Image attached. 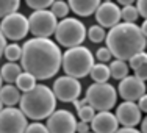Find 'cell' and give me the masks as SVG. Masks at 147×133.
I'll list each match as a JSON object with an SVG mask.
<instances>
[{"label": "cell", "instance_id": "obj_1", "mask_svg": "<svg viewBox=\"0 0 147 133\" xmlns=\"http://www.w3.org/2000/svg\"><path fill=\"white\" fill-rule=\"evenodd\" d=\"M22 69L36 80H47L58 74L63 53L58 44L49 38H33L22 45Z\"/></svg>", "mask_w": 147, "mask_h": 133}, {"label": "cell", "instance_id": "obj_2", "mask_svg": "<svg viewBox=\"0 0 147 133\" xmlns=\"http://www.w3.org/2000/svg\"><path fill=\"white\" fill-rule=\"evenodd\" d=\"M105 43L116 59L128 61L136 53L146 50L147 38L142 34L141 27H138L136 24L119 22L117 25L110 28Z\"/></svg>", "mask_w": 147, "mask_h": 133}, {"label": "cell", "instance_id": "obj_3", "mask_svg": "<svg viewBox=\"0 0 147 133\" xmlns=\"http://www.w3.org/2000/svg\"><path fill=\"white\" fill-rule=\"evenodd\" d=\"M20 110L24 111L28 119L33 121H42L47 119L55 111L57 107V97L53 89L45 85H36L31 91L22 94L20 97Z\"/></svg>", "mask_w": 147, "mask_h": 133}, {"label": "cell", "instance_id": "obj_4", "mask_svg": "<svg viewBox=\"0 0 147 133\" xmlns=\"http://www.w3.org/2000/svg\"><path fill=\"white\" fill-rule=\"evenodd\" d=\"M94 63V55L91 53L88 47L77 45L71 47L63 53V71L66 75H71L74 78H83L91 72Z\"/></svg>", "mask_w": 147, "mask_h": 133}, {"label": "cell", "instance_id": "obj_5", "mask_svg": "<svg viewBox=\"0 0 147 133\" xmlns=\"http://www.w3.org/2000/svg\"><path fill=\"white\" fill-rule=\"evenodd\" d=\"M86 36H88V31L85 28V24L75 17H64L58 22L55 30L57 43L67 49L82 45Z\"/></svg>", "mask_w": 147, "mask_h": 133}, {"label": "cell", "instance_id": "obj_6", "mask_svg": "<svg viewBox=\"0 0 147 133\" xmlns=\"http://www.w3.org/2000/svg\"><path fill=\"white\" fill-rule=\"evenodd\" d=\"M85 99L94 110L110 111L116 105L117 92L114 86H111L110 83H92L86 89Z\"/></svg>", "mask_w": 147, "mask_h": 133}, {"label": "cell", "instance_id": "obj_7", "mask_svg": "<svg viewBox=\"0 0 147 133\" xmlns=\"http://www.w3.org/2000/svg\"><path fill=\"white\" fill-rule=\"evenodd\" d=\"M30 33L34 38H49L55 34L58 25V17L49 9H38L33 11L28 17Z\"/></svg>", "mask_w": 147, "mask_h": 133}, {"label": "cell", "instance_id": "obj_8", "mask_svg": "<svg viewBox=\"0 0 147 133\" xmlns=\"http://www.w3.org/2000/svg\"><path fill=\"white\" fill-rule=\"evenodd\" d=\"M0 30L6 39L11 41H20L30 33V25L28 19L20 13H11L5 16L0 22Z\"/></svg>", "mask_w": 147, "mask_h": 133}, {"label": "cell", "instance_id": "obj_9", "mask_svg": "<svg viewBox=\"0 0 147 133\" xmlns=\"http://www.w3.org/2000/svg\"><path fill=\"white\" fill-rule=\"evenodd\" d=\"M27 117L20 108L6 107L0 111V133H25Z\"/></svg>", "mask_w": 147, "mask_h": 133}, {"label": "cell", "instance_id": "obj_10", "mask_svg": "<svg viewBox=\"0 0 147 133\" xmlns=\"http://www.w3.org/2000/svg\"><path fill=\"white\" fill-rule=\"evenodd\" d=\"M55 97L61 102H74L82 94V83L71 75H63L53 83Z\"/></svg>", "mask_w": 147, "mask_h": 133}, {"label": "cell", "instance_id": "obj_11", "mask_svg": "<svg viewBox=\"0 0 147 133\" xmlns=\"http://www.w3.org/2000/svg\"><path fill=\"white\" fill-rule=\"evenodd\" d=\"M47 128L49 133H75V116L67 110H55L47 117Z\"/></svg>", "mask_w": 147, "mask_h": 133}, {"label": "cell", "instance_id": "obj_12", "mask_svg": "<svg viewBox=\"0 0 147 133\" xmlns=\"http://www.w3.org/2000/svg\"><path fill=\"white\" fill-rule=\"evenodd\" d=\"M119 96L128 102H136L146 94V83L135 75H127L119 83Z\"/></svg>", "mask_w": 147, "mask_h": 133}, {"label": "cell", "instance_id": "obj_13", "mask_svg": "<svg viewBox=\"0 0 147 133\" xmlns=\"http://www.w3.org/2000/svg\"><path fill=\"white\" fill-rule=\"evenodd\" d=\"M122 19L121 8L113 2H103L96 11V20L103 28H113Z\"/></svg>", "mask_w": 147, "mask_h": 133}, {"label": "cell", "instance_id": "obj_14", "mask_svg": "<svg viewBox=\"0 0 147 133\" xmlns=\"http://www.w3.org/2000/svg\"><path fill=\"white\" fill-rule=\"evenodd\" d=\"M141 113L138 103L124 100L116 110V117L122 127H136L141 122Z\"/></svg>", "mask_w": 147, "mask_h": 133}, {"label": "cell", "instance_id": "obj_15", "mask_svg": "<svg viewBox=\"0 0 147 133\" xmlns=\"http://www.w3.org/2000/svg\"><path fill=\"white\" fill-rule=\"evenodd\" d=\"M119 128V121L111 111H97L91 121V130L94 133H114Z\"/></svg>", "mask_w": 147, "mask_h": 133}, {"label": "cell", "instance_id": "obj_16", "mask_svg": "<svg viewBox=\"0 0 147 133\" xmlns=\"http://www.w3.org/2000/svg\"><path fill=\"white\" fill-rule=\"evenodd\" d=\"M69 8L80 17H88L96 14L97 8L100 6V0H67Z\"/></svg>", "mask_w": 147, "mask_h": 133}, {"label": "cell", "instance_id": "obj_17", "mask_svg": "<svg viewBox=\"0 0 147 133\" xmlns=\"http://www.w3.org/2000/svg\"><path fill=\"white\" fill-rule=\"evenodd\" d=\"M19 88L14 85H9V83H6L5 86H2V89H0V100L3 102V105H6V107H14L20 102V92H19Z\"/></svg>", "mask_w": 147, "mask_h": 133}, {"label": "cell", "instance_id": "obj_18", "mask_svg": "<svg viewBox=\"0 0 147 133\" xmlns=\"http://www.w3.org/2000/svg\"><path fill=\"white\" fill-rule=\"evenodd\" d=\"M22 71H24L22 66L16 64V63H13V61H8L6 64L2 66V71H0V74H2L3 82L13 85V83L17 82V78H19V75L22 74Z\"/></svg>", "mask_w": 147, "mask_h": 133}, {"label": "cell", "instance_id": "obj_19", "mask_svg": "<svg viewBox=\"0 0 147 133\" xmlns=\"http://www.w3.org/2000/svg\"><path fill=\"white\" fill-rule=\"evenodd\" d=\"M74 107H75L77 110V114H78L80 121L83 122H91L94 119V116H96V110H94L91 105L86 102V99H82V100H74Z\"/></svg>", "mask_w": 147, "mask_h": 133}, {"label": "cell", "instance_id": "obj_20", "mask_svg": "<svg viewBox=\"0 0 147 133\" xmlns=\"http://www.w3.org/2000/svg\"><path fill=\"white\" fill-rule=\"evenodd\" d=\"M89 75L94 80V83H107L111 77L110 66H107L105 63H97V64L92 66Z\"/></svg>", "mask_w": 147, "mask_h": 133}, {"label": "cell", "instance_id": "obj_21", "mask_svg": "<svg viewBox=\"0 0 147 133\" xmlns=\"http://www.w3.org/2000/svg\"><path fill=\"white\" fill-rule=\"evenodd\" d=\"M128 69L130 66H127V63L122 61V59H114L111 61L110 64V72H111V77L116 80H122L128 75Z\"/></svg>", "mask_w": 147, "mask_h": 133}, {"label": "cell", "instance_id": "obj_22", "mask_svg": "<svg viewBox=\"0 0 147 133\" xmlns=\"http://www.w3.org/2000/svg\"><path fill=\"white\" fill-rule=\"evenodd\" d=\"M16 86L19 88L22 92H27V91H31L36 86V78H34L31 74H28V72L24 71L22 74L19 75V78H17L16 82Z\"/></svg>", "mask_w": 147, "mask_h": 133}, {"label": "cell", "instance_id": "obj_23", "mask_svg": "<svg viewBox=\"0 0 147 133\" xmlns=\"http://www.w3.org/2000/svg\"><path fill=\"white\" fill-rule=\"evenodd\" d=\"M20 5V0H0V19L5 16L16 13Z\"/></svg>", "mask_w": 147, "mask_h": 133}, {"label": "cell", "instance_id": "obj_24", "mask_svg": "<svg viewBox=\"0 0 147 133\" xmlns=\"http://www.w3.org/2000/svg\"><path fill=\"white\" fill-rule=\"evenodd\" d=\"M121 14H122V20L128 24H136V20L139 19V11L135 5H128L124 6L121 9Z\"/></svg>", "mask_w": 147, "mask_h": 133}, {"label": "cell", "instance_id": "obj_25", "mask_svg": "<svg viewBox=\"0 0 147 133\" xmlns=\"http://www.w3.org/2000/svg\"><path fill=\"white\" fill-rule=\"evenodd\" d=\"M88 38L91 43H102L105 41V38H107V31H105L103 27L100 25H92L88 28Z\"/></svg>", "mask_w": 147, "mask_h": 133}, {"label": "cell", "instance_id": "obj_26", "mask_svg": "<svg viewBox=\"0 0 147 133\" xmlns=\"http://www.w3.org/2000/svg\"><path fill=\"white\" fill-rule=\"evenodd\" d=\"M3 55H5V58L8 59V61L16 63L17 59H20V57H22V47H20L19 44H9L5 47Z\"/></svg>", "mask_w": 147, "mask_h": 133}, {"label": "cell", "instance_id": "obj_27", "mask_svg": "<svg viewBox=\"0 0 147 133\" xmlns=\"http://www.w3.org/2000/svg\"><path fill=\"white\" fill-rule=\"evenodd\" d=\"M50 11L57 17H66L71 11V8H69V3H66L64 0H55L53 5L50 6Z\"/></svg>", "mask_w": 147, "mask_h": 133}, {"label": "cell", "instance_id": "obj_28", "mask_svg": "<svg viewBox=\"0 0 147 133\" xmlns=\"http://www.w3.org/2000/svg\"><path fill=\"white\" fill-rule=\"evenodd\" d=\"M55 0H25L27 6H30L33 11H38V9H47L49 6L53 5Z\"/></svg>", "mask_w": 147, "mask_h": 133}, {"label": "cell", "instance_id": "obj_29", "mask_svg": "<svg viewBox=\"0 0 147 133\" xmlns=\"http://www.w3.org/2000/svg\"><path fill=\"white\" fill-rule=\"evenodd\" d=\"M128 61H130V68L135 71L138 66H141L142 63L147 61V52H139V53H136L135 57H131Z\"/></svg>", "mask_w": 147, "mask_h": 133}, {"label": "cell", "instance_id": "obj_30", "mask_svg": "<svg viewBox=\"0 0 147 133\" xmlns=\"http://www.w3.org/2000/svg\"><path fill=\"white\" fill-rule=\"evenodd\" d=\"M25 133H49V128H47V125H44V124H41V122H33V124H30V125H27V130Z\"/></svg>", "mask_w": 147, "mask_h": 133}, {"label": "cell", "instance_id": "obj_31", "mask_svg": "<svg viewBox=\"0 0 147 133\" xmlns=\"http://www.w3.org/2000/svg\"><path fill=\"white\" fill-rule=\"evenodd\" d=\"M111 57H113V53L110 52V49H108V47H100V49H97L96 58L99 59L100 63H107V61H110Z\"/></svg>", "mask_w": 147, "mask_h": 133}, {"label": "cell", "instance_id": "obj_32", "mask_svg": "<svg viewBox=\"0 0 147 133\" xmlns=\"http://www.w3.org/2000/svg\"><path fill=\"white\" fill-rule=\"evenodd\" d=\"M135 77L139 80H142V82L147 80V61L142 63L141 66H138V68L135 69Z\"/></svg>", "mask_w": 147, "mask_h": 133}, {"label": "cell", "instance_id": "obj_33", "mask_svg": "<svg viewBox=\"0 0 147 133\" xmlns=\"http://www.w3.org/2000/svg\"><path fill=\"white\" fill-rule=\"evenodd\" d=\"M136 8L139 11V16L147 19V0H136Z\"/></svg>", "mask_w": 147, "mask_h": 133}, {"label": "cell", "instance_id": "obj_34", "mask_svg": "<svg viewBox=\"0 0 147 133\" xmlns=\"http://www.w3.org/2000/svg\"><path fill=\"white\" fill-rule=\"evenodd\" d=\"M77 132H78V133H88L89 132L88 122H83V121L77 122Z\"/></svg>", "mask_w": 147, "mask_h": 133}, {"label": "cell", "instance_id": "obj_35", "mask_svg": "<svg viewBox=\"0 0 147 133\" xmlns=\"http://www.w3.org/2000/svg\"><path fill=\"white\" fill-rule=\"evenodd\" d=\"M138 107H139V110H141V111L147 113V94H144V96L138 100Z\"/></svg>", "mask_w": 147, "mask_h": 133}, {"label": "cell", "instance_id": "obj_36", "mask_svg": "<svg viewBox=\"0 0 147 133\" xmlns=\"http://www.w3.org/2000/svg\"><path fill=\"white\" fill-rule=\"evenodd\" d=\"M114 133H141V130H136L135 127H122V128H117Z\"/></svg>", "mask_w": 147, "mask_h": 133}, {"label": "cell", "instance_id": "obj_37", "mask_svg": "<svg viewBox=\"0 0 147 133\" xmlns=\"http://www.w3.org/2000/svg\"><path fill=\"white\" fill-rule=\"evenodd\" d=\"M5 47H6V38L3 36L2 30H0V58L3 57V52H5Z\"/></svg>", "mask_w": 147, "mask_h": 133}, {"label": "cell", "instance_id": "obj_38", "mask_svg": "<svg viewBox=\"0 0 147 133\" xmlns=\"http://www.w3.org/2000/svg\"><path fill=\"white\" fill-rule=\"evenodd\" d=\"M141 133H147V116L141 121Z\"/></svg>", "mask_w": 147, "mask_h": 133}, {"label": "cell", "instance_id": "obj_39", "mask_svg": "<svg viewBox=\"0 0 147 133\" xmlns=\"http://www.w3.org/2000/svg\"><path fill=\"white\" fill-rule=\"evenodd\" d=\"M135 0H117L119 5H124V6H128V5H133Z\"/></svg>", "mask_w": 147, "mask_h": 133}, {"label": "cell", "instance_id": "obj_40", "mask_svg": "<svg viewBox=\"0 0 147 133\" xmlns=\"http://www.w3.org/2000/svg\"><path fill=\"white\" fill-rule=\"evenodd\" d=\"M141 31H142V34H144V36L147 38V19L144 20V22H142V25H141Z\"/></svg>", "mask_w": 147, "mask_h": 133}, {"label": "cell", "instance_id": "obj_41", "mask_svg": "<svg viewBox=\"0 0 147 133\" xmlns=\"http://www.w3.org/2000/svg\"><path fill=\"white\" fill-rule=\"evenodd\" d=\"M2 82H3V78H2V74H0V89H2Z\"/></svg>", "mask_w": 147, "mask_h": 133}, {"label": "cell", "instance_id": "obj_42", "mask_svg": "<svg viewBox=\"0 0 147 133\" xmlns=\"http://www.w3.org/2000/svg\"><path fill=\"white\" fill-rule=\"evenodd\" d=\"M2 110H3V102L0 100V111H2Z\"/></svg>", "mask_w": 147, "mask_h": 133}, {"label": "cell", "instance_id": "obj_43", "mask_svg": "<svg viewBox=\"0 0 147 133\" xmlns=\"http://www.w3.org/2000/svg\"><path fill=\"white\" fill-rule=\"evenodd\" d=\"M107 2H110V0H107Z\"/></svg>", "mask_w": 147, "mask_h": 133}, {"label": "cell", "instance_id": "obj_44", "mask_svg": "<svg viewBox=\"0 0 147 133\" xmlns=\"http://www.w3.org/2000/svg\"><path fill=\"white\" fill-rule=\"evenodd\" d=\"M88 133H89V132H88ZM92 133H94V132H92Z\"/></svg>", "mask_w": 147, "mask_h": 133}]
</instances>
